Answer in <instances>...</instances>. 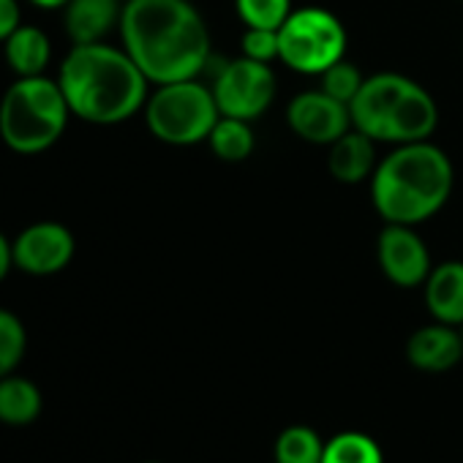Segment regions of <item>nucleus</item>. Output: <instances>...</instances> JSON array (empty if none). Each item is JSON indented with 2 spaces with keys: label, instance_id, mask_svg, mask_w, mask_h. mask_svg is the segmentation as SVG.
<instances>
[{
  "label": "nucleus",
  "instance_id": "f257e3e1",
  "mask_svg": "<svg viewBox=\"0 0 463 463\" xmlns=\"http://www.w3.org/2000/svg\"><path fill=\"white\" fill-rule=\"evenodd\" d=\"M120 33L126 52L156 85L196 80L210 58L204 20L188 0H126Z\"/></svg>",
  "mask_w": 463,
  "mask_h": 463
},
{
  "label": "nucleus",
  "instance_id": "f03ea898",
  "mask_svg": "<svg viewBox=\"0 0 463 463\" xmlns=\"http://www.w3.org/2000/svg\"><path fill=\"white\" fill-rule=\"evenodd\" d=\"M69 109L88 123L112 126L147 104V77L126 50L74 44L58 77Z\"/></svg>",
  "mask_w": 463,
  "mask_h": 463
},
{
  "label": "nucleus",
  "instance_id": "7ed1b4c3",
  "mask_svg": "<svg viewBox=\"0 0 463 463\" xmlns=\"http://www.w3.org/2000/svg\"><path fill=\"white\" fill-rule=\"evenodd\" d=\"M452 191V164L436 145L406 142L384 156L371 177L376 213L387 223H420L444 207Z\"/></svg>",
  "mask_w": 463,
  "mask_h": 463
},
{
  "label": "nucleus",
  "instance_id": "20e7f679",
  "mask_svg": "<svg viewBox=\"0 0 463 463\" xmlns=\"http://www.w3.org/2000/svg\"><path fill=\"white\" fill-rule=\"evenodd\" d=\"M352 126L373 142H425L436 123L439 107L433 96L401 74H376L363 82L349 104Z\"/></svg>",
  "mask_w": 463,
  "mask_h": 463
},
{
  "label": "nucleus",
  "instance_id": "39448f33",
  "mask_svg": "<svg viewBox=\"0 0 463 463\" xmlns=\"http://www.w3.org/2000/svg\"><path fill=\"white\" fill-rule=\"evenodd\" d=\"M69 115L61 82L44 74L20 77L0 101V137L12 150L33 156L61 139Z\"/></svg>",
  "mask_w": 463,
  "mask_h": 463
},
{
  "label": "nucleus",
  "instance_id": "423d86ee",
  "mask_svg": "<svg viewBox=\"0 0 463 463\" xmlns=\"http://www.w3.org/2000/svg\"><path fill=\"white\" fill-rule=\"evenodd\" d=\"M221 109L213 88L196 80H180L158 85L145 104V120L156 139L166 145H196L210 137Z\"/></svg>",
  "mask_w": 463,
  "mask_h": 463
},
{
  "label": "nucleus",
  "instance_id": "0eeeda50",
  "mask_svg": "<svg viewBox=\"0 0 463 463\" xmlns=\"http://www.w3.org/2000/svg\"><path fill=\"white\" fill-rule=\"evenodd\" d=\"M281 61L298 74H322L344 61L346 31L341 20L325 9H300L279 28Z\"/></svg>",
  "mask_w": 463,
  "mask_h": 463
},
{
  "label": "nucleus",
  "instance_id": "6e6552de",
  "mask_svg": "<svg viewBox=\"0 0 463 463\" xmlns=\"http://www.w3.org/2000/svg\"><path fill=\"white\" fill-rule=\"evenodd\" d=\"M213 96L221 115L254 120L260 118L276 99V74L270 63H260L251 58H238L226 63L215 82Z\"/></svg>",
  "mask_w": 463,
  "mask_h": 463
},
{
  "label": "nucleus",
  "instance_id": "1a4fd4ad",
  "mask_svg": "<svg viewBox=\"0 0 463 463\" xmlns=\"http://www.w3.org/2000/svg\"><path fill=\"white\" fill-rule=\"evenodd\" d=\"M379 268L401 289H414L430 276V254L409 223H387L376 243Z\"/></svg>",
  "mask_w": 463,
  "mask_h": 463
},
{
  "label": "nucleus",
  "instance_id": "9d476101",
  "mask_svg": "<svg viewBox=\"0 0 463 463\" xmlns=\"http://www.w3.org/2000/svg\"><path fill=\"white\" fill-rule=\"evenodd\" d=\"M14 268L31 276H52L63 270L74 257L71 232L58 221H42L28 226L12 243Z\"/></svg>",
  "mask_w": 463,
  "mask_h": 463
},
{
  "label": "nucleus",
  "instance_id": "9b49d317",
  "mask_svg": "<svg viewBox=\"0 0 463 463\" xmlns=\"http://www.w3.org/2000/svg\"><path fill=\"white\" fill-rule=\"evenodd\" d=\"M287 120L300 139L314 145H333L349 131L352 112L349 104L327 96L325 90H308L292 99Z\"/></svg>",
  "mask_w": 463,
  "mask_h": 463
},
{
  "label": "nucleus",
  "instance_id": "f8f14e48",
  "mask_svg": "<svg viewBox=\"0 0 463 463\" xmlns=\"http://www.w3.org/2000/svg\"><path fill=\"white\" fill-rule=\"evenodd\" d=\"M406 357L417 371L444 373L463 357V335L444 322L425 325L406 341Z\"/></svg>",
  "mask_w": 463,
  "mask_h": 463
},
{
  "label": "nucleus",
  "instance_id": "ddd939ff",
  "mask_svg": "<svg viewBox=\"0 0 463 463\" xmlns=\"http://www.w3.org/2000/svg\"><path fill=\"white\" fill-rule=\"evenodd\" d=\"M425 306L436 322L463 327V262H441L425 281Z\"/></svg>",
  "mask_w": 463,
  "mask_h": 463
},
{
  "label": "nucleus",
  "instance_id": "4468645a",
  "mask_svg": "<svg viewBox=\"0 0 463 463\" xmlns=\"http://www.w3.org/2000/svg\"><path fill=\"white\" fill-rule=\"evenodd\" d=\"M327 169L338 183H363L376 169V142L357 128L346 131L330 145Z\"/></svg>",
  "mask_w": 463,
  "mask_h": 463
},
{
  "label": "nucleus",
  "instance_id": "2eb2a0df",
  "mask_svg": "<svg viewBox=\"0 0 463 463\" xmlns=\"http://www.w3.org/2000/svg\"><path fill=\"white\" fill-rule=\"evenodd\" d=\"M118 0H69L66 31L74 44H99L115 23H120Z\"/></svg>",
  "mask_w": 463,
  "mask_h": 463
},
{
  "label": "nucleus",
  "instance_id": "dca6fc26",
  "mask_svg": "<svg viewBox=\"0 0 463 463\" xmlns=\"http://www.w3.org/2000/svg\"><path fill=\"white\" fill-rule=\"evenodd\" d=\"M6 63L20 74V77H42L50 66L52 47L44 31L33 25H20L6 42H4Z\"/></svg>",
  "mask_w": 463,
  "mask_h": 463
},
{
  "label": "nucleus",
  "instance_id": "f3484780",
  "mask_svg": "<svg viewBox=\"0 0 463 463\" xmlns=\"http://www.w3.org/2000/svg\"><path fill=\"white\" fill-rule=\"evenodd\" d=\"M42 411V392L31 379L23 376H0V422L28 425Z\"/></svg>",
  "mask_w": 463,
  "mask_h": 463
},
{
  "label": "nucleus",
  "instance_id": "a211bd4d",
  "mask_svg": "<svg viewBox=\"0 0 463 463\" xmlns=\"http://www.w3.org/2000/svg\"><path fill=\"white\" fill-rule=\"evenodd\" d=\"M207 142H210V150L221 161H229V164L246 161L254 153V131H251L249 120L229 118V115L218 118V123L213 126Z\"/></svg>",
  "mask_w": 463,
  "mask_h": 463
},
{
  "label": "nucleus",
  "instance_id": "6ab92c4d",
  "mask_svg": "<svg viewBox=\"0 0 463 463\" xmlns=\"http://www.w3.org/2000/svg\"><path fill=\"white\" fill-rule=\"evenodd\" d=\"M276 463H322L325 441L308 425H289L276 439Z\"/></svg>",
  "mask_w": 463,
  "mask_h": 463
},
{
  "label": "nucleus",
  "instance_id": "aec40b11",
  "mask_svg": "<svg viewBox=\"0 0 463 463\" xmlns=\"http://www.w3.org/2000/svg\"><path fill=\"white\" fill-rule=\"evenodd\" d=\"M322 463H384V455L368 433L344 430L325 441Z\"/></svg>",
  "mask_w": 463,
  "mask_h": 463
},
{
  "label": "nucleus",
  "instance_id": "412c9836",
  "mask_svg": "<svg viewBox=\"0 0 463 463\" xmlns=\"http://www.w3.org/2000/svg\"><path fill=\"white\" fill-rule=\"evenodd\" d=\"M25 344L28 338H25V327L20 317L0 308V376L14 373V368L20 365L25 354Z\"/></svg>",
  "mask_w": 463,
  "mask_h": 463
},
{
  "label": "nucleus",
  "instance_id": "4be33fe9",
  "mask_svg": "<svg viewBox=\"0 0 463 463\" xmlns=\"http://www.w3.org/2000/svg\"><path fill=\"white\" fill-rule=\"evenodd\" d=\"M235 6L249 28L279 31L292 14V0H235Z\"/></svg>",
  "mask_w": 463,
  "mask_h": 463
},
{
  "label": "nucleus",
  "instance_id": "5701e85b",
  "mask_svg": "<svg viewBox=\"0 0 463 463\" xmlns=\"http://www.w3.org/2000/svg\"><path fill=\"white\" fill-rule=\"evenodd\" d=\"M319 77H322V90H325L327 96L344 101V104H352V99L360 93V88H363V82H365L363 74H360V69H357L354 63H346V61L333 63V66H330L327 71H322Z\"/></svg>",
  "mask_w": 463,
  "mask_h": 463
},
{
  "label": "nucleus",
  "instance_id": "b1692460",
  "mask_svg": "<svg viewBox=\"0 0 463 463\" xmlns=\"http://www.w3.org/2000/svg\"><path fill=\"white\" fill-rule=\"evenodd\" d=\"M279 55H281L279 31H270V28H249L246 31V36H243V58L270 63Z\"/></svg>",
  "mask_w": 463,
  "mask_h": 463
},
{
  "label": "nucleus",
  "instance_id": "393cba45",
  "mask_svg": "<svg viewBox=\"0 0 463 463\" xmlns=\"http://www.w3.org/2000/svg\"><path fill=\"white\" fill-rule=\"evenodd\" d=\"M20 28V4L17 0H0V42H6Z\"/></svg>",
  "mask_w": 463,
  "mask_h": 463
},
{
  "label": "nucleus",
  "instance_id": "a878e982",
  "mask_svg": "<svg viewBox=\"0 0 463 463\" xmlns=\"http://www.w3.org/2000/svg\"><path fill=\"white\" fill-rule=\"evenodd\" d=\"M12 265H14V251H12V243L0 235V281L6 279V273L12 270Z\"/></svg>",
  "mask_w": 463,
  "mask_h": 463
},
{
  "label": "nucleus",
  "instance_id": "bb28decb",
  "mask_svg": "<svg viewBox=\"0 0 463 463\" xmlns=\"http://www.w3.org/2000/svg\"><path fill=\"white\" fill-rule=\"evenodd\" d=\"M31 4H36L39 9H66L69 0H31Z\"/></svg>",
  "mask_w": 463,
  "mask_h": 463
},
{
  "label": "nucleus",
  "instance_id": "cd10ccee",
  "mask_svg": "<svg viewBox=\"0 0 463 463\" xmlns=\"http://www.w3.org/2000/svg\"><path fill=\"white\" fill-rule=\"evenodd\" d=\"M147 463H158V460H147Z\"/></svg>",
  "mask_w": 463,
  "mask_h": 463
},
{
  "label": "nucleus",
  "instance_id": "c85d7f7f",
  "mask_svg": "<svg viewBox=\"0 0 463 463\" xmlns=\"http://www.w3.org/2000/svg\"><path fill=\"white\" fill-rule=\"evenodd\" d=\"M460 335H463V330H460Z\"/></svg>",
  "mask_w": 463,
  "mask_h": 463
}]
</instances>
